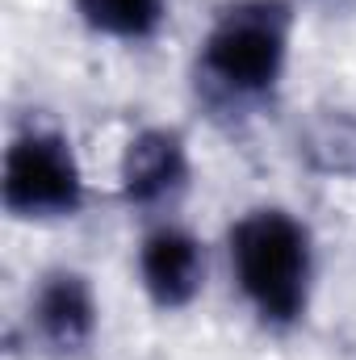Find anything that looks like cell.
I'll return each mask as SVG.
<instances>
[{"instance_id": "8992f818", "label": "cell", "mask_w": 356, "mask_h": 360, "mask_svg": "<svg viewBox=\"0 0 356 360\" xmlns=\"http://www.w3.org/2000/svg\"><path fill=\"white\" fill-rule=\"evenodd\" d=\"M134 276L155 310L177 314V310H189L205 293L210 252L189 226L160 218L143 231V239L134 248Z\"/></svg>"}, {"instance_id": "3957f363", "label": "cell", "mask_w": 356, "mask_h": 360, "mask_svg": "<svg viewBox=\"0 0 356 360\" xmlns=\"http://www.w3.org/2000/svg\"><path fill=\"white\" fill-rule=\"evenodd\" d=\"M89 201V176L59 126H25L0 164V205L13 222H63Z\"/></svg>"}, {"instance_id": "277c9868", "label": "cell", "mask_w": 356, "mask_h": 360, "mask_svg": "<svg viewBox=\"0 0 356 360\" xmlns=\"http://www.w3.org/2000/svg\"><path fill=\"white\" fill-rule=\"evenodd\" d=\"M30 344L46 360H80L101 335V297L89 272L72 264L46 269L25 297Z\"/></svg>"}, {"instance_id": "52a82bcc", "label": "cell", "mask_w": 356, "mask_h": 360, "mask_svg": "<svg viewBox=\"0 0 356 360\" xmlns=\"http://www.w3.org/2000/svg\"><path fill=\"white\" fill-rule=\"evenodd\" d=\"M298 160L327 180H356V109H314L298 130Z\"/></svg>"}, {"instance_id": "5b68a950", "label": "cell", "mask_w": 356, "mask_h": 360, "mask_svg": "<svg viewBox=\"0 0 356 360\" xmlns=\"http://www.w3.org/2000/svg\"><path fill=\"white\" fill-rule=\"evenodd\" d=\"M193 184V151L177 126H143L117 155V197L126 210H172Z\"/></svg>"}, {"instance_id": "ba28073f", "label": "cell", "mask_w": 356, "mask_h": 360, "mask_svg": "<svg viewBox=\"0 0 356 360\" xmlns=\"http://www.w3.org/2000/svg\"><path fill=\"white\" fill-rule=\"evenodd\" d=\"M80 25L109 38V42H126V46H143L151 38H160V30L168 25L172 0H72Z\"/></svg>"}, {"instance_id": "6da1fadb", "label": "cell", "mask_w": 356, "mask_h": 360, "mask_svg": "<svg viewBox=\"0 0 356 360\" xmlns=\"http://www.w3.org/2000/svg\"><path fill=\"white\" fill-rule=\"evenodd\" d=\"M298 34L293 0H222L197 42L193 80L214 113L252 117L268 109L289 76Z\"/></svg>"}, {"instance_id": "7a4b0ae2", "label": "cell", "mask_w": 356, "mask_h": 360, "mask_svg": "<svg viewBox=\"0 0 356 360\" xmlns=\"http://www.w3.org/2000/svg\"><path fill=\"white\" fill-rule=\"evenodd\" d=\"M231 281L265 331H298L314 302L319 252L310 226L285 205H252L227 226Z\"/></svg>"}]
</instances>
